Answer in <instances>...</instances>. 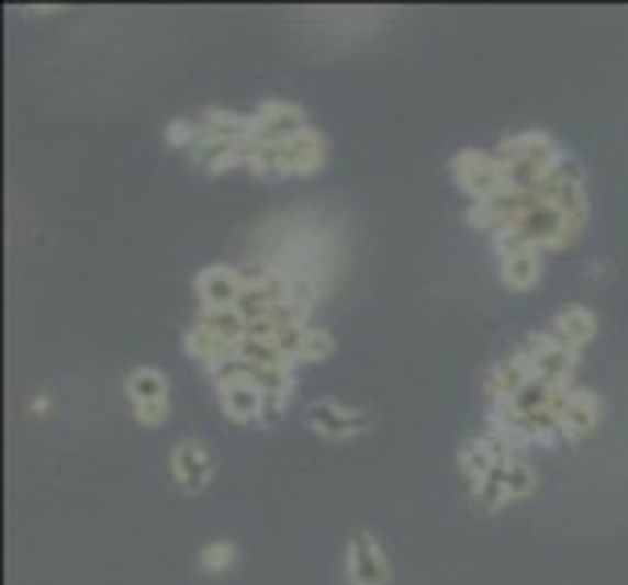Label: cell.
<instances>
[{"label": "cell", "instance_id": "obj_8", "mask_svg": "<svg viewBox=\"0 0 628 585\" xmlns=\"http://www.w3.org/2000/svg\"><path fill=\"white\" fill-rule=\"evenodd\" d=\"M535 278H539V266H535V254L519 246V254H515L512 262H504V281H507V285H515V289H527Z\"/></svg>", "mask_w": 628, "mask_h": 585}, {"label": "cell", "instance_id": "obj_1", "mask_svg": "<svg viewBox=\"0 0 628 585\" xmlns=\"http://www.w3.org/2000/svg\"><path fill=\"white\" fill-rule=\"evenodd\" d=\"M130 402L145 426H160L168 418V379L157 368H141L130 375Z\"/></svg>", "mask_w": 628, "mask_h": 585}, {"label": "cell", "instance_id": "obj_3", "mask_svg": "<svg viewBox=\"0 0 628 585\" xmlns=\"http://www.w3.org/2000/svg\"><path fill=\"white\" fill-rule=\"evenodd\" d=\"M309 426L324 437H351L367 426V414H356L340 402H316L313 410H309Z\"/></svg>", "mask_w": 628, "mask_h": 585}, {"label": "cell", "instance_id": "obj_6", "mask_svg": "<svg viewBox=\"0 0 628 585\" xmlns=\"http://www.w3.org/2000/svg\"><path fill=\"white\" fill-rule=\"evenodd\" d=\"M554 340L567 344V348H577L582 340H590L594 336V316L585 313V308H570V313L559 316V324H554Z\"/></svg>", "mask_w": 628, "mask_h": 585}, {"label": "cell", "instance_id": "obj_5", "mask_svg": "<svg viewBox=\"0 0 628 585\" xmlns=\"http://www.w3.org/2000/svg\"><path fill=\"white\" fill-rule=\"evenodd\" d=\"M200 289L203 297L211 301V305H235V301H243V278H238L235 270H223V266H215V270H208L200 278Z\"/></svg>", "mask_w": 628, "mask_h": 585}, {"label": "cell", "instance_id": "obj_7", "mask_svg": "<svg viewBox=\"0 0 628 585\" xmlns=\"http://www.w3.org/2000/svg\"><path fill=\"white\" fill-rule=\"evenodd\" d=\"M597 421V402L590 394H567V406H562V426L570 434H585V429Z\"/></svg>", "mask_w": 628, "mask_h": 585}, {"label": "cell", "instance_id": "obj_9", "mask_svg": "<svg viewBox=\"0 0 628 585\" xmlns=\"http://www.w3.org/2000/svg\"><path fill=\"white\" fill-rule=\"evenodd\" d=\"M231 562H235V547L231 542H208L200 554V566L211 570V574H218V570H227Z\"/></svg>", "mask_w": 628, "mask_h": 585}, {"label": "cell", "instance_id": "obj_2", "mask_svg": "<svg viewBox=\"0 0 628 585\" xmlns=\"http://www.w3.org/2000/svg\"><path fill=\"white\" fill-rule=\"evenodd\" d=\"M386 574H391V566H386L383 547H379V542L371 539L367 531L351 535V542H348V582L351 585H386Z\"/></svg>", "mask_w": 628, "mask_h": 585}, {"label": "cell", "instance_id": "obj_4", "mask_svg": "<svg viewBox=\"0 0 628 585\" xmlns=\"http://www.w3.org/2000/svg\"><path fill=\"white\" fill-rule=\"evenodd\" d=\"M172 469H176V476H180V484L188 492H200V488H208V481H211V457H208V449L200 446V441H180L176 446V453H172Z\"/></svg>", "mask_w": 628, "mask_h": 585}]
</instances>
